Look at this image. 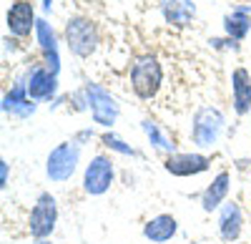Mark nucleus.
I'll return each instance as SVG.
<instances>
[{"instance_id": "20e7f679", "label": "nucleus", "mask_w": 251, "mask_h": 244, "mask_svg": "<svg viewBox=\"0 0 251 244\" xmlns=\"http://www.w3.org/2000/svg\"><path fill=\"white\" fill-rule=\"evenodd\" d=\"M226 118L219 108L214 106H203L194 113L191 118V144L196 149H214L221 138Z\"/></svg>"}, {"instance_id": "9d476101", "label": "nucleus", "mask_w": 251, "mask_h": 244, "mask_svg": "<svg viewBox=\"0 0 251 244\" xmlns=\"http://www.w3.org/2000/svg\"><path fill=\"white\" fill-rule=\"evenodd\" d=\"M25 86H28L30 101H35V104L50 101L55 96V91H58V76L53 71H48L46 66H35L25 78Z\"/></svg>"}, {"instance_id": "dca6fc26", "label": "nucleus", "mask_w": 251, "mask_h": 244, "mask_svg": "<svg viewBox=\"0 0 251 244\" xmlns=\"http://www.w3.org/2000/svg\"><path fill=\"white\" fill-rule=\"evenodd\" d=\"M35 35H38V46H40V51H43V58H46V60H43V66L58 76V71H60L58 43H55V33H53V28H50V23H48V20L38 18Z\"/></svg>"}, {"instance_id": "7ed1b4c3", "label": "nucleus", "mask_w": 251, "mask_h": 244, "mask_svg": "<svg viewBox=\"0 0 251 244\" xmlns=\"http://www.w3.org/2000/svg\"><path fill=\"white\" fill-rule=\"evenodd\" d=\"M80 164V146L75 141H63L53 146L48 159H46V176L50 184H66L73 179Z\"/></svg>"}, {"instance_id": "f8f14e48", "label": "nucleus", "mask_w": 251, "mask_h": 244, "mask_svg": "<svg viewBox=\"0 0 251 244\" xmlns=\"http://www.w3.org/2000/svg\"><path fill=\"white\" fill-rule=\"evenodd\" d=\"M244 232V214H241V207L236 201H226V204L219 209V237L231 244L241 237Z\"/></svg>"}, {"instance_id": "4468645a", "label": "nucleus", "mask_w": 251, "mask_h": 244, "mask_svg": "<svg viewBox=\"0 0 251 244\" xmlns=\"http://www.w3.org/2000/svg\"><path fill=\"white\" fill-rule=\"evenodd\" d=\"M158 8H161L163 20L174 28L191 26L194 18H196V5L191 3V0H161Z\"/></svg>"}, {"instance_id": "f257e3e1", "label": "nucleus", "mask_w": 251, "mask_h": 244, "mask_svg": "<svg viewBox=\"0 0 251 244\" xmlns=\"http://www.w3.org/2000/svg\"><path fill=\"white\" fill-rule=\"evenodd\" d=\"M163 83V68L161 60L153 53H143L131 63V88L141 101H151L161 91Z\"/></svg>"}, {"instance_id": "39448f33", "label": "nucleus", "mask_w": 251, "mask_h": 244, "mask_svg": "<svg viewBox=\"0 0 251 244\" xmlns=\"http://www.w3.org/2000/svg\"><path fill=\"white\" fill-rule=\"evenodd\" d=\"M58 224V201L50 191H40L28 217V232L33 239H50Z\"/></svg>"}, {"instance_id": "412c9836", "label": "nucleus", "mask_w": 251, "mask_h": 244, "mask_svg": "<svg viewBox=\"0 0 251 244\" xmlns=\"http://www.w3.org/2000/svg\"><path fill=\"white\" fill-rule=\"evenodd\" d=\"M93 136H96V131H93V129H83V131H78V134H75V138H73V141H75L78 146H83V144H86V141H91Z\"/></svg>"}, {"instance_id": "a211bd4d", "label": "nucleus", "mask_w": 251, "mask_h": 244, "mask_svg": "<svg viewBox=\"0 0 251 244\" xmlns=\"http://www.w3.org/2000/svg\"><path fill=\"white\" fill-rule=\"evenodd\" d=\"M251 8H234L228 15H224V33L231 40H244L251 30Z\"/></svg>"}, {"instance_id": "423d86ee", "label": "nucleus", "mask_w": 251, "mask_h": 244, "mask_svg": "<svg viewBox=\"0 0 251 244\" xmlns=\"http://www.w3.org/2000/svg\"><path fill=\"white\" fill-rule=\"evenodd\" d=\"M116 181V166L113 159L106 154H96L86 169H83V191L88 196H103Z\"/></svg>"}, {"instance_id": "ddd939ff", "label": "nucleus", "mask_w": 251, "mask_h": 244, "mask_svg": "<svg viewBox=\"0 0 251 244\" xmlns=\"http://www.w3.org/2000/svg\"><path fill=\"white\" fill-rule=\"evenodd\" d=\"M228 189H231V174L228 171H219L214 176V181L203 189L201 194V209L206 214H211L216 209H221L226 204V196H228Z\"/></svg>"}, {"instance_id": "f03ea898", "label": "nucleus", "mask_w": 251, "mask_h": 244, "mask_svg": "<svg viewBox=\"0 0 251 244\" xmlns=\"http://www.w3.org/2000/svg\"><path fill=\"white\" fill-rule=\"evenodd\" d=\"M66 46L68 51L75 55V58H91L96 51H98V43H100V35H98V28L91 18L86 15H73L66 20Z\"/></svg>"}, {"instance_id": "1a4fd4ad", "label": "nucleus", "mask_w": 251, "mask_h": 244, "mask_svg": "<svg viewBox=\"0 0 251 244\" xmlns=\"http://www.w3.org/2000/svg\"><path fill=\"white\" fill-rule=\"evenodd\" d=\"M5 26L15 38H28L35 30L38 18H35V8L30 0H15L5 13Z\"/></svg>"}, {"instance_id": "2eb2a0df", "label": "nucleus", "mask_w": 251, "mask_h": 244, "mask_svg": "<svg viewBox=\"0 0 251 244\" xmlns=\"http://www.w3.org/2000/svg\"><path fill=\"white\" fill-rule=\"evenodd\" d=\"M178 232V221L174 214H156L143 224V237L151 244H166L171 242Z\"/></svg>"}, {"instance_id": "5701e85b", "label": "nucleus", "mask_w": 251, "mask_h": 244, "mask_svg": "<svg viewBox=\"0 0 251 244\" xmlns=\"http://www.w3.org/2000/svg\"><path fill=\"white\" fill-rule=\"evenodd\" d=\"M33 244H53L50 239H33Z\"/></svg>"}, {"instance_id": "4be33fe9", "label": "nucleus", "mask_w": 251, "mask_h": 244, "mask_svg": "<svg viewBox=\"0 0 251 244\" xmlns=\"http://www.w3.org/2000/svg\"><path fill=\"white\" fill-rule=\"evenodd\" d=\"M8 176H10V166H8V161L3 159L0 161V189L8 187Z\"/></svg>"}, {"instance_id": "0eeeda50", "label": "nucleus", "mask_w": 251, "mask_h": 244, "mask_svg": "<svg viewBox=\"0 0 251 244\" xmlns=\"http://www.w3.org/2000/svg\"><path fill=\"white\" fill-rule=\"evenodd\" d=\"M83 93H86L88 111H91L93 124H98V126H103V129H113V124H116L118 116H121L118 101H116L106 88H100L98 83H86V86H83Z\"/></svg>"}, {"instance_id": "f3484780", "label": "nucleus", "mask_w": 251, "mask_h": 244, "mask_svg": "<svg viewBox=\"0 0 251 244\" xmlns=\"http://www.w3.org/2000/svg\"><path fill=\"white\" fill-rule=\"evenodd\" d=\"M231 98H234V111L239 116H246L251 111V71L236 68L231 73Z\"/></svg>"}, {"instance_id": "b1692460", "label": "nucleus", "mask_w": 251, "mask_h": 244, "mask_svg": "<svg viewBox=\"0 0 251 244\" xmlns=\"http://www.w3.org/2000/svg\"><path fill=\"white\" fill-rule=\"evenodd\" d=\"M50 3H53V0H43V8H46V10H50Z\"/></svg>"}, {"instance_id": "aec40b11", "label": "nucleus", "mask_w": 251, "mask_h": 244, "mask_svg": "<svg viewBox=\"0 0 251 244\" xmlns=\"http://www.w3.org/2000/svg\"><path fill=\"white\" fill-rule=\"evenodd\" d=\"M100 141H103V146H108L111 151H116V154H123V156H138V151L133 149V146H128L123 138H118L116 134H111V131H106L100 136Z\"/></svg>"}, {"instance_id": "9b49d317", "label": "nucleus", "mask_w": 251, "mask_h": 244, "mask_svg": "<svg viewBox=\"0 0 251 244\" xmlns=\"http://www.w3.org/2000/svg\"><path fill=\"white\" fill-rule=\"evenodd\" d=\"M35 108H38V104L30 101V96H28L25 78H18L13 83V88L3 96V111L15 116V118H28L35 113Z\"/></svg>"}, {"instance_id": "6ab92c4d", "label": "nucleus", "mask_w": 251, "mask_h": 244, "mask_svg": "<svg viewBox=\"0 0 251 244\" xmlns=\"http://www.w3.org/2000/svg\"><path fill=\"white\" fill-rule=\"evenodd\" d=\"M141 129H143L146 138L151 141V146H153L156 151H161V154H176V144L158 129V124H153L151 118H143V121H141Z\"/></svg>"}, {"instance_id": "6e6552de", "label": "nucleus", "mask_w": 251, "mask_h": 244, "mask_svg": "<svg viewBox=\"0 0 251 244\" xmlns=\"http://www.w3.org/2000/svg\"><path fill=\"white\" fill-rule=\"evenodd\" d=\"M163 169L169 171L171 176H199V174L211 169V159L203 156V154H196V151L194 154L191 151H188V154L176 151V154L166 156Z\"/></svg>"}]
</instances>
